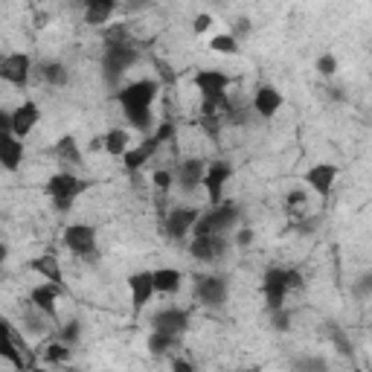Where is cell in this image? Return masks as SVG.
Instances as JSON below:
<instances>
[{"label": "cell", "mask_w": 372, "mask_h": 372, "mask_svg": "<svg viewBox=\"0 0 372 372\" xmlns=\"http://www.w3.org/2000/svg\"><path fill=\"white\" fill-rule=\"evenodd\" d=\"M294 288H303V273L300 270H291V268H270V270H265L262 294H265V303H268L270 311L285 308V297H288V291H294Z\"/></svg>", "instance_id": "cell-1"}, {"label": "cell", "mask_w": 372, "mask_h": 372, "mask_svg": "<svg viewBox=\"0 0 372 372\" xmlns=\"http://www.w3.org/2000/svg\"><path fill=\"white\" fill-rule=\"evenodd\" d=\"M239 204L224 201L219 207H209L207 212H201L198 224H195L192 236H227V233L239 224Z\"/></svg>", "instance_id": "cell-2"}, {"label": "cell", "mask_w": 372, "mask_h": 372, "mask_svg": "<svg viewBox=\"0 0 372 372\" xmlns=\"http://www.w3.org/2000/svg\"><path fill=\"white\" fill-rule=\"evenodd\" d=\"M158 93H160V82H154V79H137L125 88L116 90V102H120L123 113H143V111H151L154 99H158Z\"/></svg>", "instance_id": "cell-3"}, {"label": "cell", "mask_w": 372, "mask_h": 372, "mask_svg": "<svg viewBox=\"0 0 372 372\" xmlns=\"http://www.w3.org/2000/svg\"><path fill=\"white\" fill-rule=\"evenodd\" d=\"M88 189V184L82 181V178H76L73 172H55L53 178H47V186H44V192L53 198V207H55V212H67V209H73V204H76V198Z\"/></svg>", "instance_id": "cell-4"}, {"label": "cell", "mask_w": 372, "mask_h": 372, "mask_svg": "<svg viewBox=\"0 0 372 372\" xmlns=\"http://www.w3.org/2000/svg\"><path fill=\"white\" fill-rule=\"evenodd\" d=\"M192 85L198 88L201 99L209 102V105L224 108V105L230 102V99H227V90H230L233 79H230L227 73H221V70H198V73L192 76Z\"/></svg>", "instance_id": "cell-5"}, {"label": "cell", "mask_w": 372, "mask_h": 372, "mask_svg": "<svg viewBox=\"0 0 372 372\" xmlns=\"http://www.w3.org/2000/svg\"><path fill=\"white\" fill-rule=\"evenodd\" d=\"M137 62H140V50H137L134 44H111L105 47V55H102V70H105V79L113 85L120 82L125 70L134 67Z\"/></svg>", "instance_id": "cell-6"}, {"label": "cell", "mask_w": 372, "mask_h": 372, "mask_svg": "<svg viewBox=\"0 0 372 372\" xmlns=\"http://www.w3.org/2000/svg\"><path fill=\"white\" fill-rule=\"evenodd\" d=\"M198 219H201V209H195V207H174V209L166 212L163 230H166V236H169V239L181 242V239H186V233L195 230Z\"/></svg>", "instance_id": "cell-7"}, {"label": "cell", "mask_w": 372, "mask_h": 372, "mask_svg": "<svg viewBox=\"0 0 372 372\" xmlns=\"http://www.w3.org/2000/svg\"><path fill=\"white\" fill-rule=\"evenodd\" d=\"M233 178V163L227 160H212L207 163V174H204V189L209 195V207L224 204V186Z\"/></svg>", "instance_id": "cell-8"}, {"label": "cell", "mask_w": 372, "mask_h": 372, "mask_svg": "<svg viewBox=\"0 0 372 372\" xmlns=\"http://www.w3.org/2000/svg\"><path fill=\"white\" fill-rule=\"evenodd\" d=\"M64 247H70L76 256H85V259H93L99 244H96V230L90 224H70L64 227Z\"/></svg>", "instance_id": "cell-9"}, {"label": "cell", "mask_w": 372, "mask_h": 372, "mask_svg": "<svg viewBox=\"0 0 372 372\" xmlns=\"http://www.w3.org/2000/svg\"><path fill=\"white\" fill-rule=\"evenodd\" d=\"M29 73H32V58L27 53H9L0 58V79L4 82L24 88L29 82Z\"/></svg>", "instance_id": "cell-10"}, {"label": "cell", "mask_w": 372, "mask_h": 372, "mask_svg": "<svg viewBox=\"0 0 372 372\" xmlns=\"http://www.w3.org/2000/svg\"><path fill=\"white\" fill-rule=\"evenodd\" d=\"M338 174H340V169L335 163H315V166L305 169L303 184L315 195H320V198H329V192H331V186H335Z\"/></svg>", "instance_id": "cell-11"}, {"label": "cell", "mask_w": 372, "mask_h": 372, "mask_svg": "<svg viewBox=\"0 0 372 372\" xmlns=\"http://www.w3.org/2000/svg\"><path fill=\"white\" fill-rule=\"evenodd\" d=\"M151 331H163V335H172V338H178L189 329V311L184 308H163L158 311V315L151 317Z\"/></svg>", "instance_id": "cell-12"}, {"label": "cell", "mask_w": 372, "mask_h": 372, "mask_svg": "<svg viewBox=\"0 0 372 372\" xmlns=\"http://www.w3.org/2000/svg\"><path fill=\"white\" fill-rule=\"evenodd\" d=\"M128 291H131V305L134 311L140 315V311L151 303V297L158 291H154V270H137L128 277Z\"/></svg>", "instance_id": "cell-13"}, {"label": "cell", "mask_w": 372, "mask_h": 372, "mask_svg": "<svg viewBox=\"0 0 372 372\" xmlns=\"http://www.w3.org/2000/svg\"><path fill=\"white\" fill-rule=\"evenodd\" d=\"M38 123H41V108H38V102H32V99H24L12 111V134L18 137V140L29 137Z\"/></svg>", "instance_id": "cell-14"}, {"label": "cell", "mask_w": 372, "mask_h": 372, "mask_svg": "<svg viewBox=\"0 0 372 372\" xmlns=\"http://www.w3.org/2000/svg\"><path fill=\"white\" fill-rule=\"evenodd\" d=\"M195 297L204 305L221 308L227 303V280L224 277H198L195 280Z\"/></svg>", "instance_id": "cell-15"}, {"label": "cell", "mask_w": 372, "mask_h": 372, "mask_svg": "<svg viewBox=\"0 0 372 372\" xmlns=\"http://www.w3.org/2000/svg\"><path fill=\"white\" fill-rule=\"evenodd\" d=\"M64 294V288L58 285H50V282H41L29 291V305L38 311V315H44L50 320H55V308H58V297Z\"/></svg>", "instance_id": "cell-16"}, {"label": "cell", "mask_w": 372, "mask_h": 372, "mask_svg": "<svg viewBox=\"0 0 372 372\" xmlns=\"http://www.w3.org/2000/svg\"><path fill=\"white\" fill-rule=\"evenodd\" d=\"M163 146L158 143V140H154V137L149 134L146 137V140H140V146H134V149H128V154H125V172L131 174V178H137V174H140V169L154 158V154H158Z\"/></svg>", "instance_id": "cell-17"}, {"label": "cell", "mask_w": 372, "mask_h": 372, "mask_svg": "<svg viewBox=\"0 0 372 372\" xmlns=\"http://www.w3.org/2000/svg\"><path fill=\"white\" fill-rule=\"evenodd\" d=\"M227 250V236H192L189 253L198 262H215Z\"/></svg>", "instance_id": "cell-18"}, {"label": "cell", "mask_w": 372, "mask_h": 372, "mask_svg": "<svg viewBox=\"0 0 372 372\" xmlns=\"http://www.w3.org/2000/svg\"><path fill=\"white\" fill-rule=\"evenodd\" d=\"M204 174H207V163L201 158H186L174 169V181L184 189H198V186H204Z\"/></svg>", "instance_id": "cell-19"}, {"label": "cell", "mask_w": 372, "mask_h": 372, "mask_svg": "<svg viewBox=\"0 0 372 372\" xmlns=\"http://www.w3.org/2000/svg\"><path fill=\"white\" fill-rule=\"evenodd\" d=\"M280 108H282V93L277 88H273V85L256 88V93H253V111H256L262 120H270Z\"/></svg>", "instance_id": "cell-20"}, {"label": "cell", "mask_w": 372, "mask_h": 372, "mask_svg": "<svg viewBox=\"0 0 372 372\" xmlns=\"http://www.w3.org/2000/svg\"><path fill=\"white\" fill-rule=\"evenodd\" d=\"M29 270L38 273L44 282L50 285H58L64 288V273H62V265H58V256H53V253H44V256H35L29 262Z\"/></svg>", "instance_id": "cell-21"}, {"label": "cell", "mask_w": 372, "mask_h": 372, "mask_svg": "<svg viewBox=\"0 0 372 372\" xmlns=\"http://www.w3.org/2000/svg\"><path fill=\"white\" fill-rule=\"evenodd\" d=\"M0 163L6 172H18L24 163V143L15 134H0Z\"/></svg>", "instance_id": "cell-22"}, {"label": "cell", "mask_w": 372, "mask_h": 372, "mask_svg": "<svg viewBox=\"0 0 372 372\" xmlns=\"http://www.w3.org/2000/svg\"><path fill=\"white\" fill-rule=\"evenodd\" d=\"M55 158L62 166H82V151H79V143H76V137L73 134H64V137H58V143H55Z\"/></svg>", "instance_id": "cell-23"}, {"label": "cell", "mask_w": 372, "mask_h": 372, "mask_svg": "<svg viewBox=\"0 0 372 372\" xmlns=\"http://www.w3.org/2000/svg\"><path fill=\"white\" fill-rule=\"evenodd\" d=\"M184 285V273L178 268H158L154 270V291L158 294H178Z\"/></svg>", "instance_id": "cell-24"}, {"label": "cell", "mask_w": 372, "mask_h": 372, "mask_svg": "<svg viewBox=\"0 0 372 372\" xmlns=\"http://www.w3.org/2000/svg\"><path fill=\"white\" fill-rule=\"evenodd\" d=\"M113 12H116V4H111V0H90V4L85 6V24L102 27V24L111 21Z\"/></svg>", "instance_id": "cell-25"}, {"label": "cell", "mask_w": 372, "mask_h": 372, "mask_svg": "<svg viewBox=\"0 0 372 372\" xmlns=\"http://www.w3.org/2000/svg\"><path fill=\"white\" fill-rule=\"evenodd\" d=\"M102 140H105V151L111 154V158H125V154H128V140H131V137H128V131H123V128H111L105 137H102Z\"/></svg>", "instance_id": "cell-26"}, {"label": "cell", "mask_w": 372, "mask_h": 372, "mask_svg": "<svg viewBox=\"0 0 372 372\" xmlns=\"http://www.w3.org/2000/svg\"><path fill=\"white\" fill-rule=\"evenodd\" d=\"M41 79L44 85H53V88H64L70 82V73L62 62H44L41 64Z\"/></svg>", "instance_id": "cell-27"}, {"label": "cell", "mask_w": 372, "mask_h": 372, "mask_svg": "<svg viewBox=\"0 0 372 372\" xmlns=\"http://www.w3.org/2000/svg\"><path fill=\"white\" fill-rule=\"evenodd\" d=\"M174 346H178V338H172V335H163V331H151V335H149V352L154 358L169 355Z\"/></svg>", "instance_id": "cell-28"}, {"label": "cell", "mask_w": 372, "mask_h": 372, "mask_svg": "<svg viewBox=\"0 0 372 372\" xmlns=\"http://www.w3.org/2000/svg\"><path fill=\"white\" fill-rule=\"evenodd\" d=\"M209 50L221 53V55H239V41L233 38V32H221L209 38Z\"/></svg>", "instance_id": "cell-29"}, {"label": "cell", "mask_w": 372, "mask_h": 372, "mask_svg": "<svg viewBox=\"0 0 372 372\" xmlns=\"http://www.w3.org/2000/svg\"><path fill=\"white\" fill-rule=\"evenodd\" d=\"M0 355H4V358H6V361L15 366V369H21V372H27V369H29V366H27V361H24V352L18 349V346H15L9 338L4 340V346H0Z\"/></svg>", "instance_id": "cell-30"}, {"label": "cell", "mask_w": 372, "mask_h": 372, "mask_svg": "<svg viewBox=\"0 0 372 372\" xmlns=\"http://www.w3.org/2000/svg\"><path fill=\"white\" fill-rule=\"evenodd\" d=\"M44 361H47V364H67V361H70V346L62 343V340L47 343V349H44Z\"/></svg>", "instance_id": "cell-31"}, {"label": "cell", "mask_w": 372, "mask_h": 372, "mask_svg": "<svg viewBox=\"0 0 372 372\" xmlns=\"http://www.w3.org/2000/svg\"><path fill=\"white\" fill-rule=\"evenodd\" d=\"M79 335H82V326L76 323V320H70V323H64L62 326V331H58V338H62V343H67L70 349L79 343Z\"/></svg>", "instance_id": "cell-32"}, {"label": "cell", "mask_w": 372, "mask_h": 372, "mask_svg": "<svg viewBox=\"0 0 372 372\" xmlns=\"http://www.w3.org/2000/svg\"><path fill=\"white\" fill-rule=\"evenodd\" d=\"M172 181H174V172H169V169H158V172L151 174V184H154V189H158V192H169Z\"/></svg>", "instance_id": "cell-33"}, {"label": "cell", "mask_w": 372, "mask_h": 372, "mask_svg": "<svg viewBox=\"0 0 372 372\" xmlns=\"http://www.w3.org/2000/svg\"><path fill=\"white\" fill-rule=\"evenodd\" d=\"M294 369H300V372H329V364L323 358H303L294 364Z\"/></svg>", "instance_id": "cell-34"}, {"label": "cell", "mask_w": 372, "mask_h": 372, "mask_svg": "<svg viewBox=\"0 0 372 372\" xmlns=\"http://www.w3.org/2000/svg\"><path fill=\"white\" fill-rule=\"evenodd\" d=\"M317 73H320V76H335V73H338V58L331 55V53H323V55L317 58Z\"/></svg>", "instance_id": "cell-35"}, {"label": "cell", "mask_w": 372, "mask_h": 372, "mask_svg": "<svg viewBox=\"0 0 372 372\" xmlns=\"http://www.w3.org/2000/svg\"><path fill=\"white\" fill-rule=\"evenodd\" d=\"M151 137H154V140H158L160 146L172 143V140H174V123H172V120H163V123L158 125V131H154Z\"/></svg>", "instance_id": "cell-36"}, {"label": "cell", "mask_w": 372, "mask_h": 372, "mask_svg": "<svg viewBox=\"0 0 372 372\" xmlns=\"http://www.w3.org/2000/svg\"><path fill=\"white\" fill-rule=\"evenodd\" d=\"M201 128H204V134H209L212 140H215V137H219V128H221V113L201 116Z\"/></svg>", "instance_id": "cell-37"}, {"label": "cell", "mask_w": 372, "mask_h": 372, "mask_svg": "<svg viewBox=\"0 0 372 372\" xmlns=\"http://www.w3.org/2000/svg\"><path fill=\"white\" fill-rule=\"evenodd\" d=\"M215 24V18L209 15V12H201V15H195V21H192V29H195V35H204V32H209V27Z\"/></svg>", "instance_id": "cell-38"}, {"label": "cell", "mask_w": 372, "mask_h": 372, "mask_svg": "<svg viewBox=\"0 0 372 372\" xmlns=\"http://www.w3.org/2000/svg\"><path fill=\"white\" fill-rule=\"evenodd\" d=\"M331 340L338 343V352H340V355H349V352H352V343L346 340V335H343L340 329H335V331H331Z\"/></svg>", "instance_id": "cell-39"}, {"label": "cell", "mask_w": 372, "mask_h": 372, "mask_svg": "<svg viewBox=\"0 0 372 372\" xmlns=\"http://www.w3.org/2000/svg\"><path fill=\"white\" fill-rule=\"evenodd\" d=\"M291 317H288V311L285 308H280V311H273V329H280V331H288L291 326Z\"/></svg>", "instance_id": "cell-40"}, {"label": "cell", "mask_w": 372, "mask_h": 372, "mask_svg": "<svg viewBox=\"0 0 372 372\" xmlns=\"http://www.w3.org/2000/svg\"><path fill=\"white\" fill-rule=\"evenodd\" d=\"M288 207H291V209L305 207V189H294V192H288Z\"/></svg>", "instance_id": "cell-41"}, {"label": "cell", "mask_w": 372, "mask_h": 372, "mask_svg": "<svg viewBox=\"0 0 372 372\" xmlns=\"http://www.w3.org/2000/svg\"><path fill=\"white\" fill-rule=\"evenodd\" d=\"M355 291L361 294V297H369L372 294V273H364V277L358 280V285H355Z\"/></svg>", "instance_id": "cell-42"}, {"label": "cell", "mask_w": 372, "mask_h": 372, "mask_svg": "<svg viewBox=\"0 0 372 372\" xmlns=\"http://www.w3.org/2000/svg\"><path fill=\"white\" fill-rule=\"evenodd\" d=\"M172 372H195V364L186 358H174L172 361Z\"/></svg>", "instance_id": "cell-43"}, {"label": "cell", "mask_w": 372, "mask_h": 372, "mask_svg": "<svg viewBox=\"0 0 372 372\" xmlns=\"http://www.w3.org/2000/svg\"><path fill=\"white\" fill-rule=\"evenodd\" d=\"M236 242H239L242 247H247V244L253 242V230H247V227H242V230L236 233Z\"/></svg>", "instance_id": "cell-44"}, {"label": "cell", "mask_w": 372, "mask_h": 372, "mask_svg": "<svg viewBox=\"0 0 372 372\" xmlns=\"http://www.w3.org/2000/svg\"><path fill=\"white\" fill-rule=\"evenodd\" d=\"M247 32H250V21H247V18H242L239 27H236V32H233V38L239 41V35H247Z\"/></svg>", "instance_id": "cell-45"}, {"label": "cell", "mask_w": 372, "mask_h": 372, "mask_svg": "<svg viewBox=\"0 0 372 372\" xmlns=\"http://www.w3.org/2000/svg\"><path fill=\"white\" fill-rule=\"evenodd\" d=\"M239 372H262V366H247V369H239Z\"/></svg>", "instance_id": "cell-46"}, {"label": "cell", "mask_w": 372, "mask_h": 372, "mask_svg": "<svg viewBox=\"0 0 372 372\" xmlns=\"http://www.w3.org/2000/svg\"><path fill=\"white\" fill-rule=\"evenodd\" d=\"M27 372H47V369H38V366H29Z\"/></svg>", "instance_id": "cell-47"}, {"label": "cell", "mask_w": 372, "mask_h": 372, "mask_svg": "<svg viewBox=\"0 0 372 372\" xmlns=\"http://www.w3.org/2000/svg\"><path fill=\"white\" fill-rule=\"evenodd\" d=\"M355 372H364V369H355Z\"/></svg>", "instance_id": "cell-48"}]
</instances>
